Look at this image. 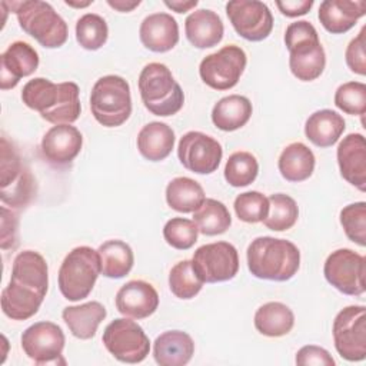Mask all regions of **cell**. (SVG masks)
<instances>
[{
    "label": "cell",
    "mask_w": 366,
    "mask_h": 366,
    "mask_svg": "<svg viewBox=\"0 0 366 366\" xmlns=\"http://www.w3.org/2000/svg\"><path fill=\"white\" fill-rule=\"evenodd\" d=\"M49 289V267L34 250L20 252L11 267L9 285L1 292V310L13 320H27L37 313Z\"/></svg>",
    "instance_id": "obj_1"
},
{
    "label": "cell",
    "mask_w": 366,
    "mask_h": 366,
    "mask_svg": "<svg viewBox=\"0 0 366 366\" xmlns=\"http://www.w3.org/2000/svg\"><path fill=\"white\" fill-rule=\"evenodd\" d=\"M23 103L56 124H71L80 116L79 86L73 81L53 83L44 77L29 80L21 90Z\"/></svg>",
    "instance_id": "obj_2"
},
{
    "label": "cell",
    "mask_w": 366,
    "mask_h": 366,
    "mask_svg": "<svg viewBox=\"0 0 366 366\" xmlns=\"http://www.w3.org/2000/svg\"><path fill=\"white\" fill-rule=\"evenodd\" d=\"M249 272L264 280L286 282L292 279L300 266V252L295 243L286 239L260 236L252 240L246 252Z\"/></svg>",
    "instance_id": "obj_3"
},
{
    "label": "cell",
    "mask_w": 366,
    "mask_h": 366,
    "mask_svg": "<svg viewBox=\"0 0 366 366\" xmlns=\"http://www.w3.org/2000/svg\"><path fill=\"white\" fill-rule=\"evenodd\" d=\"M285 44L290 53V71L297 80L312 81L320 77L326 66V54L312 23L306 20L290 23L285 31Z\"/></svg>",
    "instance_id": "obj_4"
},
{
    "label": "cell",
    "mask_w": 366,
    "mask_h": 366,
    "mask_svg": "<svg viewBox=\"0 0 366 366\" xmlns=\"http://www.w3.org/2000/svg\"><path fill=\"white\" fill-rule=\"evenodd\" d=\"M139 92L144 107L154 116H173L184 104V94L180 84L163 63L153 61L142 69Z\"/></svg>",
    "instance_id": "obj_5"
},
{
    "label": "cell",
    "mask_w": 366,
    "mask_h": 366,
    "mask_svg": "<svg viewBox=\"0 0 366 366\" xmlns=\"http://www.w3.org/2000/svg\"><path fill=\"white\" fill-rule=\"evenodd\" d=\"M24 33L46 49H57L67 40V24L47 1L24 0L10 4Z\"/></svg>",
    "instance_id": "obj_6"
},
{
    "label": "cell",
    "mask_w": 366,
    "mask_h": 366,
    "mask_svg": "<svg viewBox=\"0 0 366 366\" xmlns=\"http://www.w3.org/2000/svg\"><path fill=\"white\" fill-rule=\"evenodd\" d=\"M100 273L99 252L89 246L74 247L64 257L59 269L60 293L70 302L86 299Z\"/></svg>",
    "instance_id": "obj_7"
},
{
    "label": "cell",
    "mask_w": 366,
    "mask_h": 366,
    "mask_svg": "<svg viewBox=\"0 0 366 366\" xmlns=\"http://www.w3.org/2000/svg\"><path fill=\"white\" fill-rule=\"evenodd\" d=\"M90 109L93 117L104 127L122 126L132 114L130 86L116 74L100 77L92 89Z\"/></svg>",
    "instance_id": "obj_8"
},
{
    "label": "cell",
    "mask_w": 366,
    "mask_h": 366,
    "mask_svg": "<svg viewBox=\"0 0 366 366\" xmlns=\"http://www.w3.org/2000/svg\"><path fill=\"white\" fill-rule=\"evenodd\" d=\"M0 176L1 202L17 209L27 206L36 193V182L13 143L4 136L1 137Z\"/></svg>",
    "instance_id": "obj_9"
},
{
    "label": "cell",
    "mask_w": 366,
    "mask_h": 366,
    "mask_svg": "<svg viewBox=\"0 0 366 366\" xmlns=\"http://www.w3.org/2000/svg\"><path fill=\"white\" fill-rule=\"evenodd\" d=\"M102 340L109 353L123 363H140L150 352V340L143 327L126 317L110 322Z\"/></svg>",
    "instance_id": "obj_10"
},
{
    "label": "cell",
    "mask_w": 366,
    "mask_h": 366,
    "mask_svg": "<svg viewBox=\"0 0 366 366\" xmlns=\"http://www.w3.org/2000/svg\"><path fill=\"white\" fill-rule=\"evenodd\" d=\"M333 342L337 353L349 362L366 357V307L353 305L342 309L333 320Z\"/></svg>",
    "instance_id": "obj_11"
},
{
    "label": "cell",
    "mask_w": 366,
    "mask_h": 366,
    "mask_svg": "<svg viewBox=\"0 0 366 366\" xmlns=\"http://www.w3.org/2000/svg\"><path fill=\"white\" fill-rule=\"evenodd\" d=\"M247 63L246 53L236 44H227L206 56L199 66L202 80L214 90H229L237 84Z\"/></svg>",
    "instance_id": "obj_12"
},
{
    "label": "cell",
    "mask_w": 366,
    "mask_h": 366,
    "mask_svg": "<svg viewBox=\"0 0 366 366\" xmlns=\"http://www.w3.org/2000/svg\"><path fill=\"white\" fill-rule=\"evenodd\" d=\"M192 266L203 283L227 282L239 272V254L229 242L207 243L196 249Z\"/></svg>",
    "instance_id": "obj_13"
},
{
    "label": "cell",
    "mask_w": 366,
    "mask_h": 366,
    "mask_svg": "<svg viewBox=\"0 0 366 366\" xmlns=\"http://www.w3.org/2000/svg\"><path fill=\"white\" fill-rule=\"evenodd\" d=\"M326 280L339 292L349 296H360L366 290V260L352 249L332 252L323 266Z\"/></svg>",
    "instance_id": "obj_14"
},
{
    "label": "cell",
    "mask_w": 366,
    "mask_h": 366,
    "mask_svg": "<svg viewBox=\"0 0 366 366\" xmlns=\"http://www.w3.org/2000/svg\"><path fill=\"white\" fill-rule=\"evenodd\" d=\"M226 13L236 33L249 41H262L272 33L273 16L263 1L232 0Z\"/></svg>",
    "instance_id": "obj_15"
},
{
    "label": "cell",
    "mask_w": 366,
    "mask_h": 366,
    "mask_svg": "<svg viewBox=\"0 0 366 366\" xmlns=\"http://www.w3.org/2000/svg\"><path fill=\"white\" fill-rule=\"evenodd\" d=\"M64 343L61 327L53 322H37L21 335V349L36 365L64 363L61 357Z\"/></svg>",
    "instance_id": "obj_16"
},
{
    "label": "cell",
    "mask_w": 366,
    "mask_h": 366,
    "mask_svg": "<svg viewBox=\"0 0 366 366\" xmlns=\"http://www.w3.org/2000/svg\"><path fill=\"white\" fill-rule=\"evenodd\" d=\"M177 156L187 170L197 174H210L217 170L223 149L212 136L202 132H187L179 140Z\"/></svg>",
    "instance_id": "obj_17"
},
{
    "label": "cell",
    "mask_w": 366,
    "mask_h": 366,
    "mask_svg": "<svg viewBox=\"0 0 366 366\" xmlns=\"http://www.w3.org/2000/svg\"><path fill=\"white\" fill-rule=\"evenodd\" d=\"M83 146L80 130L71 124H56L41 139V154L54 167L70 164Z\"/></svg>",
    "instance_id": "obj_18"
},
{
    "label": "cell",
    "mask_w": 366,
    "mask_h": 366,
    "mask_svg": "<svg viewBox=\"0 0 366 366\" xmlns=\"http://www.w3.org/2000/svg\"><path fill=\"white\" fill-rule=\"evenodd\" d=\"M0 64V89L9 90L37 70L39 54L29 43L14 41L1 53Z\"/></svg>",
    "instance_id": "obj_19"
},
{
    "label": "cell",
    "mask_w": 366,
    "mask_h": 366,
    "mask_svg": "<svg viewBox=\"0 0 366 366\" xmlns=\"http://www.w3.org/2000/svg\"><path fill=\"white\" fill-rule=\"evenodd\" d=\"M337 164L342 177L357 187L366 190V142L363 134L350 133L337 146Z\"/></svg>",
    "instance_id": "obj_20"
},
{
    "label": "cell",
    "mask_w": 366,
    "mask_h": 366,
    "mask_svg": "<svg viewBox=\"0 0 366 366\" xmlns=\"http://www.w3.org/2000/svg\"><path fill=\"white\" fill-rule=\"evenodd\" d=\"M159 307V295L156 289L144 280H130L116 293V309L133 319L152 316Z\"/></svg>",
    "instance_id": "obj_21"
},
{
    "label": "cell",
    "mask_w": 366,
    "mask_h": 366,
    "mask_svg": "<svg viewBox=\"0 0 366 366\" xmlns=\"http://www.w3.org/2000/svg\"><path fill=\"white\" fill-rule=\"evenodd\" d=\"M139 36L142 44L154 53H166L179 41V24L169 13H153L143 19Z\"/></svg>",
    "instance_id": "obj_22"
},
{
    "label": "cell",
    "mask_w": 366,
    "mask_h": 366,
    "mask_svg": "<svg viewBox=\"0 0 366 366\" xmlns=\"http://www.w3.org/2000/svg\"><path fill=\"white\" fill-rule=\"evenodd\" d=\"M366 14L363 0H325L319 6V21L332 34L349 31Z\"/></svg>",
    "instance_id": "obj_23"
},
{
    "label": "cell",
    "mask_w": 366,
    "mask_h": 366,
    "mask_svg": "<svg viewBox=\"0 0 366 366\" xmlns=\"http://www.w3.org/2000/svg\"><path fill=\"white\" fill-rule=\"evenodd\" d=\"M187 40L197 49H209L219 44L223 39L224 27L217 13L200 9L192 11L184 20Z\"/></svg>",
    "instance_id": "obj_24"
},
{
    "label": "cell",
    "mask_w": 366,
    "mask_h": 366,
    "mask_svg": "<svg viewBox=\"0 0 366 366\" xmlns=\"http://www.w3.org/2000/svg\"><path fill=\"white\" fill-rule=\"evenodd\" d=\"M194 353V342L186 332L167 330L156 337L153 356L160 366H183Z\"/></svg>",
    "instance_id": "obj_25"
},
{
    "label": "cell",
    "mask_w": 366,
    "mask_h": 366,
    "mask_svg": "<svg viewBox=\"0 0 366 366\" xmlns=\"http://www.w3.org/2000/svg\"><path fill=\"white\" fill-rule=\"evenodd\" d=\"M107 312L100 302H87L79 306H67L61 312V317L71 335L77 339H92L99 325L104 320Z\"/></svg>",
    "instance_id": "obj_26"
},
{
    "label": "cell",
    "mask_w": 366,
    "mask_h": 366,
    "mask_svg": "<svg viewBox=\"0 0 366 366\" xmlns=\"http://www.w3.org/2000/svg\"><path fill=\"white\" fill-rule=\"evenodd\" d=\"M174 132L162 122H152L143 126L137 134V149L150 162L164 160L174 147Z\"/></svg>",
    "instance_id": "obj_27"
},
{
    "label": "cell",
    "mask_w": 366,
    "mask_h": 366,
    "mask_svg": "<svg viewBox=\"0 0 366 366\" xmlns=\"http://www.w3.org/2000/svg\"><path fill=\"white\" fill-rule=\"evenodd\" d=\"M345 129V119L330 109H322L312 113L305 123L306 137L317 147L333 146Z\"/></svg>",
    "instance_id": "obj_28"
},
{
    "label": "cell",
    "mask_w": 366,
    "mask_h": 366,
    "mask_svg": "<svg viewBox=\"0 0 366 366\" xmlns=\"http://www.w3.org/2000/svg\"><path fill=\"white\" fill-rule=\"evenodd\" d=\"M253 107L247 97L229 94L222 97L212 109L213 124L223 132H234L243 127L252 116Z\"/></svg>",
    "instance_id": "obj_29"
},
{
    "label": "cell",
    "mask_w": 366,
    "mask_h": 366,
    "mask_svg": "<svg viewBox=\"0 0 366 366\" xmlns=\"http://www.w3.org/2000/svg\"><path fill=\"white\" fill-rule=\"evenodd\" d=\"M315 163L316 159L313 152L305 143L295 142L287 144L282 150L277 167L283 179L297 183L312 176L315 170Z\"/></svg>",
    "instance_id": "obj_30"
},
{
    "label": "cell",
    "mask_w": 366,
    "mask_h": 366,
    "mask_svg": "<svg viewBox=\"0 0 366 366\" xmlns=\"http://www.w3.org/2000/svg\"><path fill=\"white\" fill-rule=\"evenodd\" d=\"M295 326V315L289 306L282 302H267L254 313V327L267 337H280L287 335Z\"/></svg>",
    "instance_id": "obj_31"
},
{
    "label": "cell",
    "mask_w": 366,
    "mask_h": 366,
    "mask_svg": "<svg viewBox=\"0 0 366 366\" xmlns=\"http://www.w3.org/2000/svg\"><path fill=\"white\" fill-rule=\"evenodd\" d=\"M97 252L103 276L110 279H122L130 273L134 263V254L126 242L107 240L99 246Z\"/></svg>",
    "instance_id": "obj_32"
},
{
    "label": "cell",
    "mask_w": 366,
    "mask_h": 366,
    "mask_svg": "<svg viewBox=\"0 0 366 366\" xmlns=\"http://www.w3.org/2000/svg\"><path fill=\"white\" fill-rule=\"evenodd\" d=\"M204 199L203 187L190 177H174L166 187V202L179 213L197 210Z\"/></svg>",
    "instance_id": "obj_33"
},
{
    "label": "cell",
    "mask_w": 366,
    "mask_h": 366,
    "mask_svg": "<svg viewBox=\"0 0 366 366\" xmlns=\"http://www.w3.org/2000/svg\"><path fill=\"white\" fill-rule=\"evenodd\" d=\"M193 222L197 224L199 233L204 236H216L224 233L232 217L227 207L216 199H204L202 206L193 212Z\"/></svg>",
    "instance_id": "obj_34"
},
{
    "label": "cell",
    "mask_w": 366,
    "mask_h": 366,
    "mask_svg": "<svg viewBox=\"0 0 366 366\" xmlns=\"http://www.w3.org/2000/svg\"><path fill=\"white\" fill-rule=\"evenodd\" d=\"M269 212L263 224L274 232H285L295 226L299 217V207L293 197L285 193H274L267 197Z\"/></svg>",
    "instance_id": "obj_35"
},
{
    "label": "cell",
    "mask_w": 366,
    "mask_h": 366,
    "mask_svg": "<svg viewBox=\"0 0 366 366\" xmlns=\"http://www.w3.org/2000/svg\"><path fill=\"white\" fill-rule=\"evenodd\" d=\"M259 173V163L249 152H234L224 166V179L233 187H244L253 183Z\"/></svg>",
    "instance_id": "obj_36"
},
{
    "label": "cell",
    "mask_w": 366,
    "mask_h": 366,
    "mask_svg": "<svg viewBox=\"0 0 366 366\" xmlns=\"http://www.w3.org/2000/svg\"><path fill=\"white\" fill-rule=\"evenodd\" d=\"M109 37L106 20L96 13L83 14L76 23V40L86 50H99Z\"/></svg>",
    "instance_id": "obj_37"
},
{
    "label": "cell",
    "mask_w": 366,
    "mask_h": 366,
    "mask_svg": "<svg viewBox=\"0 0 366 366\" xmlns=\"http://www.w3.org/2000/svg\"><path fill=\"white\" fill-rule=\"evenodd\" d=\"M169 287L176 297L183 300L193 299L202 290L203 280L196 274L192 260H182L172 267Z\"/></svg>",
    "instance_id": "obj_38"
},
{
    "label": "cell",
    "mask_w": 366,
    "mask_h": 366,
    "mask_svg": "<svg viewBox=\"0 0 366 366\" xmlns=\"http://www.w3.org/2000/svg\"><path fill=\"white\" fill-rule=\"evenodd\" d=\"M199 236L197 224L184 217H173L166 222L163 227V237L166 243L177 250H187L196 242Z\"/></svg>",
    "instance_id": "obj_39"
},
{
    "label": "cell",
    "mask_w": 366,
    "mask_h": 366,
    "mask_svg": "<svg viewBox=\"0 0 366 366\" xmlns=\"http://www.w3.org/2000/svg\"><path fill=\"white\" fill-rule=\"evenodd\" d=\"M335 104L346 114L363 116L366 113V84L360 81H347L337 87Z\"/></svg>",
    "instance_id": "obj_40"
},
{
    "label": "cell",
    "mask_w": 366,
    "mask_h": 366,
    "mask_svg": "<svg viewBox=\"0 0 366 366\" xmlns=\"http://www.w3.org/2000/svg\"><path fill=\"white\" fill-rule=\"evenodd\" d=\"M233 207L239 220L244 223H259L267 216L269 200L263 193L252 190L240 193L234 199Z\"/></svg>",
    "instance_id": "obj_41"
},
{
    "label": "cell",
    "mask_w": 366,
    "mask_h": 366,
    "mask_svg": "<svg viewBox=\"0 0 366 366\" xmlns=\"http://www.w3.org/2000/svg\"><path fill=\"white\" fill-rule=\"evenodd\" d=\"M340 224L345 234L353 243L366 246V203L357 202L340 210Z\"/></svg>",
    "instance_id": "obj_42"
},
{
    "label": "cell",
    "mask_w": 366,
    "mask_h": 366,
    "mask_svg": "<svg viewBox=\"0 0 366 366\" xmlns=\"http://www.w3.org/2000/svg\"><path fill=\"white\" fill-rule=\"evenodd\" d=\"M366 26L362 27L357 37L350 40V43L346 47L345 59L347 67L360 76L366 74Z\"/></svg>",
    "instance_id": "obj_43"
},
{
    "label": "cell",
    "mask_w": 366,
    "mask_h": 366,
    "mask_svg": "<svg viewBox=\"0 0 366 366\" xmlns=\"http://www.w3.org/2000/svg\"><path fill=\"white\" fill-rule=\"evenodd\" d=\"M296 363L302 366H335V359L326 349L315 345H307L297 350Z\"/></svg>",
    "instance_id": "obj_44"
},
{
    "label": "cell",
    "mask_w": 366,
    "mask_h": 366,
    "mask_svg": "<svg viewBox=\"0 0 366 366\" xmlns=\"http://www.w3.org/2000/svg\"><path fill=\"white\" fill-rule=\"evenodd\" d=\"M17 230L19 219L17 214L9 210L6 206H1V242L0 246L3 250L14 249L17 246Z\"/></svg>",
    "instance_id": "obj_45"
},
{
    "label": "cell",
    "mask_w": 366,
    "mask_h": 366,
    "mask_svg": "<svg viewBox=\"0 0 366 366\" xmlns=\"http://www.w3.org/2000/svg\"><path fill=\"white\" fill-rule=\"evenodd\" d=\"M276 6L286 17H297L306 14L312 9L313 0H285L276 1Z\"/></svg>",
    "instance_id": "obj_46"
},
{
    "label": "cell",
    "mask_w": 366,
    "mask_h": 366,
    "mask_svg": "<svg viewBox=\"0 0 366 366\" xmlns=\"http://www.w3.org/2000/svg\"><path fill=\"white\" fill-rule=\"evenodd\" d=\"M164 4L169 7V9H172L173 11H176V13H186V11H189L190 9H193V7H196L197 4H199V1L197 0H166L164 1Z\"/></svg>",
    "instance_id": "obj_47"
},
{
    "label": "cell",
    "mask_w": 366,
    "mask_h": 366,
    "mask_svg": "<svg viewBox=\"0 0 366 366\" xmlns=\"http://www.w3.org/2000/svg\"><path fill=\"white\" fill-rule=\"evenodd\" d=\"M107 4L117 11L127 13L140 4V0H107Z\"/></svg>",
    "instance_id": "obj_48"
},
{
    "label": "cell",
    "mask_w": 366,
    "mask_h": 366,
    "mask_svg": "<svg viewBox=\"0 0 366 366\" xmlns=\"http://www.w3.org/2000/svg\"><path fill=\"white\" fill-rule=\"evenodd\" d=\"M93 1H84V3H74V1H70V0H66V4L67 6H74V7H86L89 4H92Z\"/></svg>",
    "instance_id": "obj_49"
}]
</instances>
